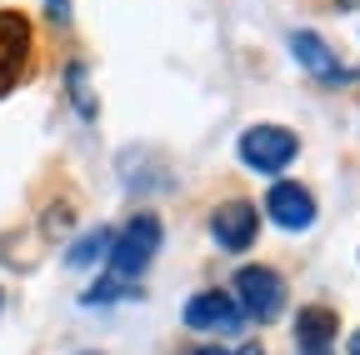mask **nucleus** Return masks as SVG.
I'll return each instance as SVG.
<instances>
[{
  "label": "nucleus",
  "mask_w": 360,
  "mask_h": 355,
  "mask_svg": "<svg viewBox=\"0 0 360 355\" xmlns=\"http://www.w3.org/2000/svg\"><path fill=\"white\" fill-rule=\"evenodd\" d=\"M0 300H6V295H0Z\"/></svg>",
  "instance_id": "obj_18"
},
{
  "label": "nucleus",
  "mask_w": 360,
  "mask_h": 355,
  "mask_svg": "<svg viewBox=\"0 0 360 355\" xmlns=\"http://www.w3.org/2000/svg\"><path fill=\"white\" fill-rule=\"evenodd\" d=\"M265 215L276 220L281 231H310L315 226V195L295 181H276L265 195Z\"/></svg>",
  "instance_id": "obj_7"
},
{
  "label": "nucleus",
  "mask_w": 360,
  "mask_h": 355,
  "mask_svg": "<svg viewBox=\"0 0 360 355\" xmlns=\"http://www.w3.org/2000/svg\"><path fill=\"white\" fill-rule=\"evenodd\" d=\"M45 15L56 25H70V0H45Z\"/></svg>",
  "instance_id": "obj_12"
},
{
  "label": "nucleus",
  "mask_w": 360,
  "mask_h": 355,
  "mask_svg": "<svg viewBox=\"0 0 360 355\" xmlns=\"http://www.w3.org/2000/svg\"><path fill=\"white\" fill-rule=\"evenodd\" d=\"M290 56H295V65H305L315 80H345V65L335 60V51H330L315 30H295V35H290Z\"/></svg>",
  "instance_id": "obj_9"
},
{
  "label": "nucleus",
  "mask_w": 360,
  "mask_h": 355,
  "mask_svg": "<svg viewBox=\"0 0 360 355\" xmlns=\"http://www.w3.org/2000/svg\"><path fill=\"white\" fill-rule=\"evenodd\" d=\"M340 335V316L330 305H300L295 310V345L300 350H335Z\"/></svg>",
  "instance_id": "obj_8"
},
{
  "label": "nucleus",
  "mask_w": 360,
  "mask_h": 355,
  "mask_svg": "<svg viewBox=\"0 0 360 355\" xmlns=\"http://www.w3.org/2000/svg\"><path fill=\"white\" fill-rule=\"evenodd\" d=\"M255 231H260V210L250 200H225L210 210V240L225 250V255H240L255 245Z\"/></svg>",
  "instance_id": "obj_5"
},
{
  "label": "nucleus",
  "mask_w": 360,
  "mask_h": 355,
  "mask_svg": "<svg viewBox=\"0 0 360 355\" xmlns=\"http://www.w3.org/2000/svg\"><path fill=\"white\" fill-rule=\"evenodd\" d=\"M80 355H96V350H80Z\"/></svg>",
  "instance_id": "obj_17"
},
{
  "label": "nucleus",
  "mask_w": 360,
  "mask_h": 355,
  "mask_svg": "<svg viewBox=\"0 0 360 355\" xmlns=\"http://www.w3.org/2000/svg\"><path fill=\"white\" fill-rule=\"evenodd\" d=\"M231 355H265V350H260V345H255V340H245V345H236V350H231Z\"/></svg>",
  "instance_id": "obj_13"
},
{
  "label": "nucleus",
  "mask_w": 360,
  "mask_h": 355,
  "mask_svg": "<svg viewBox=\"0 0 360 355\" xmlns=\"http://www.w3.org/2000/svg\"><path fill=\"white\" fill-rule=\"evenodd\" d=\"M236 155L255 170V175H281L295 155H300V136L285 125H250L236 141Z\"/></svg>",
  "instance_id": "obj_3"
},
{
  "label": "nucleus",
  "mask_w": 360,
  "mask_h": 355,
  "mask_svg": "<svg viewBox=\"0 0 360 355\" xmlns=\"http://www.w3.org/2000/svg\"><path fill=\"white\" fill-rule=\"evenodd\" d=\"M30 56H35L30 15H20V11H0V101H6L15 85L25 80Z\"/></svg>",
  "instance_id": "obj_4"
},
{
  "label": "nucleus",
  "mask_w": 360,
  "mask_h": 355,
  "mask_svg": "<svg viewBox=\"0 0 360 355\" xmlns=\"http://www.w3.org/2000/svg\"><path fill=\"white\" fill-rule=\"evenodd\" d=\"M335 6H340V11H360V0H335Z\"/></svg>",
  "instance_id": "obj_15"
},
{
  "label": "nucleus",
  "mask_w": 360,
  "mask_h": 355,
  "mask_svg": "<svg viewBox=\"0 0 360 355\" xmlns=\"http://www.w3.org/2000/svg\"><path fill=\"white\" fill-rule=\"evenodd\" d=\"M231 290H236V305H240L245 321H255V325L281 321V310H285V280H281V271H270V265H240Z\"/></svg>",
  "instance_id": "obj_2"
},
{
  "label": "nucleus",
  "mask_w": 360,
  "mask_h": 355,
  "mask_svg": "<svg viewBox=\"0 0 360 355\" xmlns=\"http://www.w3.org/2000/svg\"><path fill=\"white\" fill-rule=\"evenodd\" d=\"M65 80H70V105H75L85 120H96V101H90V91H85V65H80V60L65 70Z\"/></svg>",
  "instance_id": "obj_11"
},
{
  "label": "nucleus",
  "mask_w": 360,
  "mask_h": 355,
  "mask_svg": "<svg viewBox=\"0 0 360 355\" xmlns=\"http://www.w3.org/2000/svg\"><path fill=\"white\" fill-rule=\"evenodd\" d=\"M110 240H115V235H110L105 226H96V231H85V235H80V240L70 245V255H65V260L75 265V271H85V265H96V260H105Z\"/></svg>",
  "instance_id": "obj_10"
},
{
  "label": "nucleus",
  "mask_w": 360,
  "mask_h": 355,
  "mask_svg": "<svg viewBox=\"0 0 360 355\" xmlns=\"http://www.w3.org/2000/svg\"><path fill=\"white\" fill-rule=\"evenodd\" d=\"M345 355H360V330L350 335V345H345Z\"/></svg>",
  "instance_id": "obj_14"
},
{
  "label": "nucleus",
  "mask_w": 360,
  "mask_h": 355,
  "mask_svg": "<svg viewBox=\"0 0 360 355\" xmlns=\"http://www.w3.org/2000/svg\"><path fill=\"white\" fill-rule=\"evenodd\" d=\"M160 240H165L160 215L135 210V215L125 220V226L115 231L110 250H105V280H115V285L135 290V280H141V276L150 271V260L160 255Z\"/></svg>",
  "instance_id": "obj_1"
},
{
  "label": "nucleus",
  "mask_w": 360,
  "mask_h": 355,
  "mask_svg": "<svg viewBox=\"0 0 360 355\" xmlns=\"http://www.w3.org/2000/svg\"><path fill=\"white\" fill-rule=\"evenodd\" d=\"M240 305H236V295L231 290H200V295H191L186 300V325L191 330H205V335H236L240 330Z\"/></svg>",
  "instance_id": "obj_6"
},
{
  "label": "nucleus",
  "mask_w": 360,
  "mask_h": 355,
  "mask_svg": "<svg viewBox=\"0 0 360 355\" xmlns=\"http://www.w3.org/2000/svg\"><path fill=\"white\" fill-rule=\"evenodd\" d=\"M300 355H335V350H300Z\"/></svg>",
  "instance_id": "obj_16"
}]
</instances>
